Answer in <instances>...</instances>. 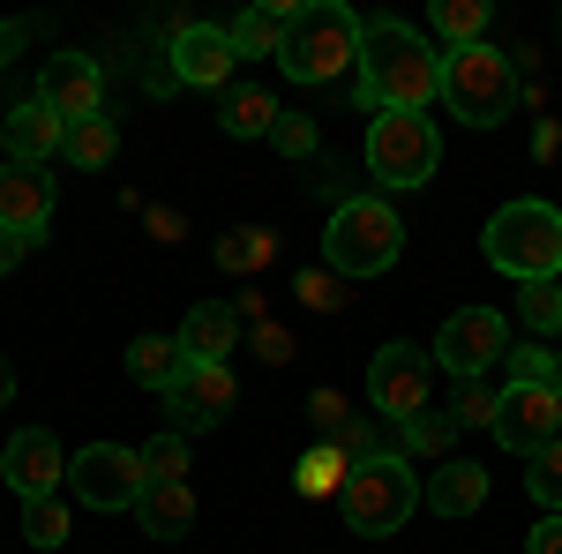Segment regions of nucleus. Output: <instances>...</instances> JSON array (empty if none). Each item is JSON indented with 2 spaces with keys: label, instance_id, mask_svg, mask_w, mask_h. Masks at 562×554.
<instances>
[{
  "label": "nucleus",
  "instance_id": "f257e3e1",
  "mask_svg": "<svg viewBox=\"0 0 562 554\" xmlns=\"http://www.w3.org/2000/svg\"><path fill=\"white\" fill-rule=\"evenodd\" d=\"M352 105H368V113H428L435 98H442V60H435V45L413 31V23H368V38H360V76H352Z\"/></svg>",
  "mask_w": 562,
  "mask_h": 554
},
{
  "label": "nucleus",
  "instance_id": "f03ea898",
  "mask_svg": "<svg viewBox=\"0 0 562 554\" xmlns=\"http://www.w3.org/2000/svg\"><path fill=\"white\" fill-rule=\"evenodd\" d=\"M360 38L368 23L338 8V0H315V8H293V31H285V53L278 68L293 83H352L360 76Z\"/></svg>",
  "mask_w": 562,
  "mask_h": 554
},
{
  "label": "nucleus",
  "instance_id": "7ed1b4c3",
  "mask_svg": "<svg viewBox=\"0 0 562 554\" xmlns=\"http://www.w3.org/2000/svg\"><path fill=\"white\" fill-rule=\"evenodd\" d=\"M487 262L503 270V278H562V211L555 203H540V195H525V203H503V211L487 217Z\"/></svg>",
  "mask_w": 562,
  "mask_h": 554
},
{
  "label": "nucleus",
  "instance_id": "20e7f679",
  "mask_svg": "<svg viewBox=\"0 0 562 554\" xmlns=\"http://www.w3.org/2000/svg\"><path fill=\"white\" fill-rule=\"evenodd\" d=\"M405 256V225L383 195H346L330 211V233H323V262L338 278H383L390 262Z\"/></svg>",
  "mask_w": 562,
  "mask_h": 554
},
{
  "label": "nucleus",
  "instance_id": "39448f33",
  "mask_svg": "<svg viewBox=\"0 0 562 554\" xmlns=\"http://www.w3.org/2000/svg\"><path fill=\"white\" fill-rule=\"evenodd\" d=\"M442 105H450V121H465V128L510 121V105H518L510 60H503L495 45H458V53H442Z\"/></svg>",
  "mask_w": 562,
  "mask_h": 554
},
{
  "label": "nucleus",
  "instance_id": "423d86ee",
  "mask_svg": "<svg viewBox=\"0 0 562 554\" xmlns=\"http://www.w3.org/2000/svg\"><path fill=\"white\" fill-rule=\"evenodd\" d=\"M338 510H346V532L352 540H390L405 517L420 510V479L405 457H375V465H352L346 495H338Z\"/></svg>",
  "mask_w": 562,
  "mask_h": 554
},
{
  "label": "nucleus",
  "instance_id": "0eeeda50",
  "mask_svg": "<svg viewBox=\"0 0 562 554\" xmlns=\"http://www.w3.org/2000/svg\"><path fill=\"white\" fill-rule=\"evenodd\" d=\"M442 166V135L428 113H375L368 121V172L383 188H428Z\"/></svg>",
  "mask_w": 562,
  "mask_h": 554
},
{
  "label": "nucleus",
  "instance_id": "6e6552de",
  "mask_svg": "<svg viewBox=\"0 0 562 554\" xmlns=\"http://www.w3.org/2000/svg\"><path fill=\"white\" fill-rule=\"evenodd\" d=\"M435 397V352L428 344H383L375 360H368V405H375V420H413V412H428Z\"/></svg>",
  "mask_w": 562,
  "mask_h": 554
},
{
  "label": "nucleus",
  "instance_id": "1a4fd4ad",
  "mask_svg": "<svg viewBox=\"0 0 562 554\" xmlns=\"http://www.w3.org/2000/svg\"><path fill=\"white\" fill-rule=\"evenodd\" d=\"M68 487L83 495V510H135L143 502V457L121 442H83L68 457Z\"/></svg>",
  "mask_w": 562,
  "mask_h": 554
},
{
  "label": "nucleus",
  "instance_id": "9d476101",
  "mask_svg": "<svg viewBox=\"0 0 562 554\" xmlns=\"http://www.w3.org/2000/svg\"><path fill=\"white\" fill-rule=\"evenodd\" d=\"M503 352H510V338H503V315L495 307H458L442 323V338H435V360H442L450 383H487V368Z\"/></svg>",
  "mask_w": 562,
  "mask_h": 554
},
{
  "label": "nucleus",
  "instance_id": "9b49d317",
  "mask_svg": "<svg viewBox=\"0 0 562 554\" xmlns=\"http://www.w3.org/2000/svg\"><path fill=\"white\" fill-rule=\"evenodd\" d=\"M233 397H240L233 368H225V360H195V368L166 389V420H173V434H195V427L225 420V412H233Z\"/></svg>",
  "mask_w": 562,
  "mask_h": 554
},
{
  "label": "nucleus",
  "instance_id": "f8f14e48",
  "mask_svg": "<svg viewBox=\"0 0 562 554\" xmlns=\"http://www.w3.org/2000/svg\"><path fill=\"white\" fill-rule=\"evenodd\" d=\"M233 31H217V23H188L173 45H166V68H173V83H195V90H233Z\"/></svg>",
  "mask_w": 562,
  "mask_h": 554
},
{
  "label": "nucleus",
  "instance_id": "ddd939ff",
  "mask_svg": "<svg viewBox=\"0 0 562 554\" xmlns=\"http://www.w3.org/2000/svg\"><path fill=\"white\" fill-rule=\"evenodd\" d=\"M98 98H105V68L90 53H53L38 76V105H53L68 128L76 121H98Z\"/></svg>",
  "mask_w": 562,
  "mask_h": 554
},
{
  "label": "nucleus",
  "instance_id": "4468645a",
  "mask_svg": "<svg viewBox=\"0 0 562 554\" xmlns=\"http://www.w3.org/2000/svg\"><path fill=\"white\" fill-rule=\"evenodd\" d=\"M495 442H503V450H518V457H532V450L562 442V405H555V389H503Z\"/></svg>",
  "mask_w": 562,
  "mask_h": 554
},
{
  "label": "nucleus",
  "instance_id": "2eb2a0df",
  "mask_svg": "<svg viewBox=\"0 0 562 554\" xmlns=\"http://www.w3.org/2000/svg\"><path fill=\"white\" fill-rule=\"evenodd\" d=\"M0 479H8L23 502H45V495L68 479V457H60V442H53L45 427H23V434L0 450Z\"/></svg>",
  "mask_w": 562,
  "mask_h": 554
},
{
  "label": "nucleus",
  "instance_id": "dca6fc26",
  "mask_svg": "<svg viewBox=\"0 0 562 554\" xmlns=\"http://www.w3.org/2000/svg\"><path fill=\"white\" fill-rule=\"evenodd\" d=\"M45 217H53L45 166H0V233H45Z\"/></svg>",
  "mask_w": 562,
  "mask_h": 554
},
{
  "label": "nucleus",
  "instance_id": "f3484780",
  "mask_svg": "<svg viewBox=\"0 0 562 554\" xmlns=\"http://www.w3.org/2000/svg\"><path fill=\"white\" fill-rule=\"evenodd\" d=\"M420 502H428L435 517H473L480 502H487V472H480L473 457H442L435 479H420Z\"/></svg>",
  "mask_w": 562,
  "mask_h": 554
},
{
  "label": "nucleus",
  "instance_id": "a211bd4d",
  "mask_svg": "<svg viewBox=\"0 0 562 554\" xmlns=\"http://www.w3.org/2000/svg\"><path fill=\"white\" fill-rule=\"evenodd\" d=\"M60 143H68V121H60L53 105L31 98V105H15V113H8V166H45Z\"/></svg>",
  "mask_w": 562,
  "mask_h": 554
},
{
  "label": "nucleus",
  "instance_id": "6ab92c4d",
  "mask_svg": "<svg viewBox=\"0 0 562 554\" xmlns=\"http://www.w3.org/2000/svg\"><path fill=\"white\" fill-rule=\"evenodd\" d=\"M233 344H240V315H233L225 299H203V307L180 323V352H188V360H233Z\"/></svg>",
  "mask_w": 562,
  "mask_h": 554
},
{
  "label": "nucleus",
  "instance_id": "aec40b11",
  "mask_svg": "<svg viewBox=\"0 0 562 554\" xmlns=\"http://www.w3.org/2000/svg\"><path fill=\"white\" fill-rule=\"evenodd\" d=\"M285 31H293V8H285V0L248 8V15L233 23V53H240V60H278V53H285Z\"/></svg>",
  "mask_w": 562,
  "mask_h": 554
},
{
  "label": "nucleus",
  "instance_id": "412c9836",
  "mask_svg": "<svg viewBox=\"0 0 562 554\" xmlns=\"http://www.w3.org/2000/svg\"><path fill=\"white\" fill-rule=\"evenodd\" d=\"M135 517H143V540H188L195 532V495L188 487H143Z\"/></svg>",
  "mask_w": 562,
  "mask_h": 554
},
{
  "label": "nucleus",
  "instance_id": "4be33fe9",
  "mask_svg": "<svg viewBox=\"0 0 562 554\" xmlns=\"http://www.w3.org/2000/svg\"><path fill=\"white\" fill-rule=\"evenodd\" d=\"M217 121H225V135H240V143H256V135H270L285 113H278V98L256 83H233L225 90V105H217Z\"/></svg>",
  "mask_w": 562,
  "mask_h": 554
},
{
  "label": "nucleus",
  "instance_id": "5701e85b",
  "mask_svg": "<svg viewBox=\"0 0 562 554\" xmlns=\"http://www.w3.org/2000/svg\"><path fill=\"white\" fill-rule=\"evenodd\" d=\"M188 368H195V360L180 352V338H135V344H128V375H135V383H150L158 397H166V389H173Z\"/></svg>",
  "mask_w": 562,
  "mask_h": 554
},
{
  "label": "nucleus",
  "instance_id": "b1692460",
  "mask_svg": "<svg viewBox=\"0 0 562 554\" xmlns=\"http://www.w3.org/2000/svg\"><path fill=\"white\" fill-rule=\"evenodd\" d=\"M270 256H278V233H262V225H233V233H217V248H211V262L233 270V278L270 270Z\"/></svg>",
  "mask_w": 562,
  "mask_h": 554
},
{
  "label": "nucleus",
  "instance_id": "393cba45",
  "mask_svg": "<svg viewBox=\"0 0 562 554\" xmlns=\"http://www.w3.org/2000/svg\"><path fill=\"white\" fill-rule=\"evenodd\" d=\"M346 479H352V457L338 450V442H315L301 465H293V487H301L307 502H323V495H346Z\"/></svg>",
  "mask_w": 562,
  "mask_h": 554
},
{
  "label": "nucleus",
  "instance_id": "a878e982",
  "mask_svg": "<svg viewBox=\"0 0 562 554\" xmlns=\"http://www.w3.org/2000/svg\"><path fill=\"white\" fill-rule=\"evenodd\" d=\"M338 450H346L352 465H375V457H405V427L397 420H352L338 434Z\"/></svg>",
  "mask_w": 562,
  "mask_h": 554
},
{
  "label": "nucleus",
  "instance_id": "bb28decb",
  "mask_svg": "<svg viewBox=\"0 0 562 554\" xmlns=\"http://www.w3.org/2000/svg\"><path fill=\"white\" fill-rule=\"evenodd\" d=\"M113 150H121V135H113V121H105V113H98V121H76V128H68V143H60V158H68V166H83V172L113 166Z\"/></svg>",
  "mask_w": 562,
  "mask_h": 554
},
{
  "label": "nucleus",
  "instance_id": "cd10ccee",
  "mask_svg": "<svg viewBox=\"0 0 562 554\" xmlns=\"http://www.w3.org/2000/svg\"><path fill=\"white\" fill-rule=\"evenodd\" d=\"M435 31L442 45H487V0H435Z\"/></svg>",
  "mask_w": 562,
  "mask_h": 554
},
{
  "label": "nucleus",
  "instance_id": "c85d7f7f",
  "mask_svg": "<svg viewBox=\"0 0 562 554\" xmlns=\"http://www.w3.org/2000/svg\"><path fill=\"white\" fill-rule=\"evenodd\" d=\"M135 457H143V487H188V434H158Z\"/></svg>",
  "mask_w": 562,
  "mask_h": 554
},
{
  "label": "nucleus",
  "instance_id": "c756f323",
  "mask_svg": "<svg viewBox=\"0 0 562 554\" xmlns=\"http://www.w3.org/2000/svg\"><path fill=\"white\" fill-rule=\"evenodd\" d=\"M518 315H525V330L562 338V278H532V285H518Z\"/></svg>",
  "mask_w": 562,
  "mask_h": 554
},
{
  "label": "nucleus",
  "instance_id": "7c9ffc66",
  "mask_svg": "<svg viewBox=\"0 0 562 554\" xmlns=\"http://www.w3.org/2000/svg\"><path fill=\"white\" fill-rule=\"evenodd\" d=\"M405 427V457H450V442H458V420L450 412H413V420H397Z\"/></svg>",
  "mask_w": 562,
  "mask_h": 554
},
{
  "label": "nucleus",
  "instance_id": "2f4dec72",
  "mask_svg": "<svg viewBox=\"0 0 562 554\" xmlns=\"http://www.w3.org/2000/svg\"><path fill=\"white\" fill-rule=\"evenodd\" d=\"M555 383V352L548 344H510L503 352V389H548Z\"/></svg>",
  "mask_w": 562,
  "mask_h": 554
},
{
  "label": "nucleus",
  "instance_id": "473e14b6",
  "mask_svg": "<svg viewBox=\"0 0 562 554\" xmlns=\"http://www.w3.org/2000/svg\"><path fill=\"white\" fill-rule=\"evenodd\" d=\"M525 487H532V502L548 517H562V442H548V450L525 457Z\"/></svg>",
  "mask_w": 562,
  "mask_h": 554
},
{
  "label": "nucleus",
  "instance_id": "72a5a7b5",
  "mask_svg": "<svg viewBox=\"0 0 562 554\" xmlns=\"http://www.w3.org/2000/svg\"><path fill=\"white\" fill-rule=\"evenodd\" d=\"M23 540H31V547H60V540H68V502H60V495L23 502Z\"/></svg>",
  "mask_w": 562,
  "mask_h": 554
},
{
  "label": "nucleus",
  "instance_id": "f704fd0d",
  "mask_svg": "<svg viewBox=\"0 0 562 554\" xmlns=\"http://www.w3.org/2000/svg\"><path fill=\"white\" fill-rule=\"evenodd\" d=\"M495 412H503V389L458 383V397H450V420H458V427H495Z\"/></svg>",
  "mask_w": 562,
  "mask_h": 554
},
{
  "label": "nucleus",
  "instance_id": "c9c22d12",
  "mask_svg": "<svg viewBox=\"0 0 562 554\" xmlns=\"http://www.w3.org/2000/svg\"><path fill=\"white\" fill-rule=\"evenodd\" d=\"M301 299L315 315H338V307H346V278H338V270H301Z\"/></svg>",
  "mask_w": 562,
  "mask_h": 554
},
{
  "label": "nucleus",
  "instance_id": "e433bc0d",
  "mask_svg": "<svg viewBox=\"0 0 562 554\" xmlns=\"http://www.w3.org/2000/svg\"><path fill=\"white\" fill-rule=\"evenodd\" d=\"M307 412H315V427H323V442H338L352 427V412H346V389H315L307 397Z\"/></svg>",
  "mask_w": 562,
  "mask_h": 554
},
{
  "label": "nucleus",
  "instance_id": "4c0bfd02",
  "mask_svg": "<svg viewBox=\"0 0 562 554\" xmlns=\"http://www.w3.org/2000/svg\"><path fill=\"white\" fill-rule=\"evenodd\" d=\"M270 143H278L285 158H315V121H301V113H285V121L270 128Z\"/></svg>",
  "mask_w": 562,
  "mask_h": 554
},
{
  "label": "nucleus",
  "instance_id": "58836bf2",
  "mask_svg": "<svg viewBox=\"0 0 562 554\" xmlns=\"http://www.w3.org/2000/svg\"><path fill=\"white\" fill-rule=\"evenodd\" d=\"M248 338H256V352L270 360V368H285V360H293V330H278L270 315H262V323H248Z\"/></svg>",
  "mask_w": 562,
  "mask_h": 554
},
{
  "label": "nucleus",
  "instance_id": "ea45409f",
  "mask_svg": "<svg viewBox=\"0 0 562 554\" xmlns=\"http://www.w3.org/2000/svg\"><path fill=\"white\" fill-rule=\"evenodd\" d=\"M525 554H562V517H540V524L525 532Z\"/></svg>",
  "mask_w": 562,
  "mask_h": 554
},
{
  "label": "nucleus",
  "instance_id": "a19ab883",
  "mask_svg": "<svg viewBox=\"0 0 562 554\" xmlns=\"http://www.w3.org/2000/svg\"><path fill=\"white\" fill-rule=\"evenodd\" d=\"M45 233H0V278H8V270H15V262L31 256V248H38Z\"/></svg>",
  "mask_w": 562,
  "mask_h": 554
},
{
  "label": "nucleus",
  "instance_id": "79ce46f5",
  "mask_svg": "<svg viewBox=\"0 0 562 554\" xmlns=\"http://www.w3.org/2000/svg\"><path fill=\"white\" fill-rule=\"evenodd\" d=\"M15 405V368H8V352H0V412Z\"/></svg>",
  "mask_w": 562,
  "mask_h": 554
},
{
  "label": "nucleus",
  "instance_id": "37998d69",
  "mask_svg": "<svg viewBox=\"0 0 562 554\" xmlns=\"http://www.w3.org/2000/svg\"><path fill=\"white\" fill-rule=\"evenodd\" d=\"M0 166H8V113H0Z\"/></svg>",
  "mask_w": 562,
  "mask_h": 554
},
{
  "label": "nucleus",
  "instance_id": "c03bdc74",
  "mask_svg": "<svg viewBox=\"0 0 562 554\" xmlns=\"http://www.w3.org/2000/svg\"><path fill=\"white\" fill-rule=\"evenodd\" d=\"M548 389H555V405H562V360H555V383H548Z\"/></svg>",
  "mask_w": 562,
  "mask_h": 554
},
{
  "label": "nucleus",
  "instance_id": "a18cd8bd",
  "mask_svg": "<svg viewBox=\"0 0 562 554\" xmlns=\"http://www.w3.org/2000/svg\"><path fill=\"white\" fill-rule=\"evenodd\" d=\"M0 60H8V45H0Z\"/></svg>",
  "mask_w": 562,
  "mask_h": 554
}]
</instances>
